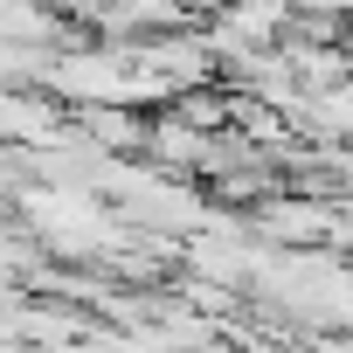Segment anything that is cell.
<instances>
[{"label": "cell", "instance_id": "cell-1", "mask_svg": "<svg viewBox=\"0 0 353 353\" xmlns=\"http://www.w3.org/2000/svg\"><path fill=\"white\" fill-rule=\"evenodd\" d=\"M70 104L42 83H0V145H56L70 139Z\"/></svg>", "mask_w": 353, "mask_h": 353}, {"label": "cell", "instance_id": "cell-2", "mask_svg": "<svg viewBox=\"0 0 353 353\" xmlns=\"http://www.w3.org/2000/svg\"><path fill=\"white\" fill-rule=\"evenodd\" d=\"M70 125L97 152H118V159H139V145H145V111L139 104H77Z\"/></svg>", "mask_w": 353, "mask_h": 353}]
</instances>
